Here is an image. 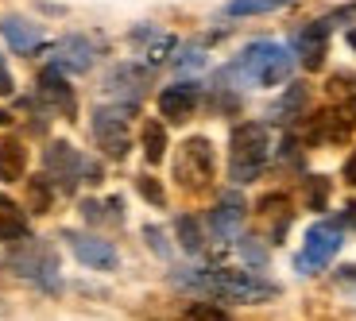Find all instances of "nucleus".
<instances>
[{
    "mask_svg": "<svg viewBox=\"0 0 356 321\" xmlns=\"http://www.w3.org/2000/svg\"><path fill=\"white\" fill-rule=\"evenodd\" d=\"M178 286H194V290H205V295L229 298V302H267V298L279 295L275 283H264L252 271H190V275H175Z\"/></svg>",
    "mask_w": 356,
    "mask_h": 321,
    "instance_id": "1",
    "label": "nucleus"
},
{
    "mask_svg": "<svg viewBox=\"0 0 356 321\" xmlns=\"http://www.w3.org/2000/svg\"><path fill=\"white\" fill-rule=\"evenodd\" d=\"M291 70H294V54L279 43H267V39L248 43L244 54L236 58V66H232V74L248 78L252 85H283L291 78Z\"/></svg>",
    "mask_w": 356,
    "mask_h": 321,
    "instance_id": "2",
    "label": "nucleus"
},
{
    "mask_svg": "<svg viewBox=\"0 0 356 321\" xmlns=\"http://www.w3.org/2000/svg\"><path fill=\"white\" fill-rule=\"evenodd\" d=\"M267 128L259 120H244V124L232 128V140H229V170H232V182H252L264 170L267 163Z\"/></svg>",
    "mask_w": 356,
    "mask_h": 321,
    "instance_id": "3",
    "label": "nucleus"
},
{
    "mask_svg": "<svg viewBox=\"0 0 356 321\" xmlns=\"http://www.w3.org/2000/svg\"><path fill=\"white\" fill-rule=\"evenodd\" d=\"M43 167H47V179L58 190H74L78 182H97L101 179L97 163H89L86 155H78L70 143H51L47 155H43Z\"/></svg>",
    "mask_w": 356,
    "mask_h": 321,
    "instance_id": "4",
    "label": "nucleus"
},
{
    "mask_svg": "<svg viewBox=\"0 0 356 321\" xmlns=\"http://www.w3.org/2000/svg\"><path fill=\"white\" fill-rule=\"evenodd\" d=\"M175 179L182 190H205L209 186V179H213V147H209V140H202V135H194V140L182 143V151H178L175 159Z\"/></svg>",
    "mask_w": 356,
    "mask_h": 321,
    "instance_id": "5",
    "label": "nucleus"
},
{
    "mask_svg": "<svg viewBox=\"0 0 356 321\" xmlns=\"http://www.w3.org/2000/svg\"><path fill=\"white\" fill-rule=\"evenodd\" d=\"M128 113L132 105H108L93 113V140L108 159H124L128 147H132V135H128Z\"/></svg>",
    "mask_w": 356,
    "mask_h": 321,
    "instance_id": "6",
    "label": "nucleus"
},
{
    "mask_svg": "<svg viewBox=\"0 0 356 321\" xmlns=\"http://www.w3.org/2000/svg\"><path fill=\"white\" fill-rule=\"evenodd\" d=\"M8 263H12V271H19L24 279H31L35 286H47V290L58 286V259H54V252L47 248V244L27 240L24 236V248L12 252Z\"/></svg>",
    "mask_w": 356,
    "mask_h": 321,
    "instance_id": "7",
    "label": "nucleus"
},
{
    "mask_svg": "<svg viewBox=\"0 0 356 321\" xmlns=\"http://www.w3.org/2000/svg\"><path fill=\"white\" fill-rule=\"evenodd\" d=\"M341 244H345V236H341V224L337 221L314 224V229L306 232V248H302V256H298V268H302V271L325 268V263L341 252Z\"/></svg>",
    "mask_w": 356,
    "mask_h": 321,
    "instance_id": "8",
    "label": "nucleus"
},
{
    "mask_svg": "<svg viewBox=\"0 0 356 321\" xmlns=\"http://www.w3.org/2000/svg\"><path fill=\"white\" fill-rule=\"evenodd\" d=\"M70 240V252L86 263V268H97V271H113L116 268V248L101 236H86V232H66Z\"/></svg>",
    "mask_w": 356,
    "mask_h": 321,
    "instance_id": "9",
    "label": "nucleus"
},
{
    "mask_svg": "<svg viewBox=\"0 0 356 321\" xmlns=\"http://www.w3.org/2000/svg\"><path fill=\"white\" fill-rule=\"evenodd\" d=\"M39 101H43L47 108H54V113H63V116L78 113V97H74V90L66 85V78H63L58 66H51V70L39 74Z\"/></svg>",
    "mask_w": 356,
    "mask_h": 321,
    "instance_id": "10",
    "label": "nucleus"
},
{
    "mask_svg": "<svg viewBox=\"0 0 356 321\" xmlns=\"http://www.w3.org/2000/svg\"><path fill=\"white\" fill-rule=\"evenodd\" d=\"M97 58V47L89 43L86 35H66L63 43L54 47V66L58 70H70V74H86Z\"/></svg>",
    "mask_w": 356,
    "mask_h": 321,
    "instance_id": "11",
    "label": "nucleus"
},
{
    "mask_svg": "<svg viewBox=\"0 0 356 321\" xmlns=\"http://www.w3.org/2000/svg\"><path fill=\"white\" fill-rule=\"evenodd\" d=\"M325 35H330V24H325V19L302 27V31L294 35V54H298V63H302L306 70H321V63H325Z\"/></svg>",
    "mask_w": 356,
    "mask_h": 321,
    "instance_id": "12",
    "label": "nucleus"
},
{
    "mask_svg": "<svg viewBox=\"0 0 356 321\" xmlns=\"http://www.w3.org/2000/svg\"><path fill=\"white\" fill-rule=\"evenodd\" d=\"M197 108V85L194 81H175L159 93V113L167 116L170 124H182L190 113Z\"/></svg>",
    "mask_w": 356,
    "mask_h": 321,
    "instance_id": "13",
    "label": "nucleus"
},
{
    "mask_svg": "<svg viewBox=\"0 0 356 321\" xmlns=\"http://www.w3.org/2000/svg\"><path fill=\"white\" fill-rule=\"evenodd\" d=\"M0 35L8 39V47L19 54H31V51L43 47V27L24 19V16H4L0 19Z\"/></svg>",
    "mask_w": 356,
    "mask_h": 321,
    "instance_id": "14",
    "label": "nucleus"
},
{
    "mask_svg": "<svg viewBox=\"0 0 356 321\" xmlns=\"http://www.w3.org/2000/svg\"><path fill=\"white\" fill-rule=\"evenodd\" d=\"M244 201H241V194H225L221 201L213 206V213H209V229L217 232V240H229V236H236L241 232V224H244Z\"/></svg>",
    "mask_w": 356,
    "mask_h": 321,
    "instance_id": "15",
    "label": "nucleus"
},
{
    "mask_svg": "<svg viewBox=\"0 0 356 321\" xmlns=\"http://www.w3.org/2000/svg\"><path fill=\"white\" fill-rule=\"evenodd\" d=\"M143 81H147L143 70H136V66H116V70L108 74V93L120 97V105L136 108V101H140V93H143Z\"/></svg>",
    "mask_w": 356,
    "mask_h": 321,
    "instance_id": "16",
    "label": "nucleus"
},
{
    "mask_svg": "<svg viewBox=\"0 0 356 321\" xmlns=\"http://www.w3.org/2000/svg\"><path fill=\"white\" fill-rule=\"evenodd\" d=\"M27 170V147L16 135H4L0 140V182H19Z\"/></svg>",
    "mask_w": 356,
    "mask_h": 321,
    "instance_id": "17",
    "label": "nucleus"
},
{
    "mask_svg": "<svg viewBox=\"0 0 356 321\" xmlns=\"http://www.w3.org/2000/svg\"><path fill=\"white\" fill-rule=\"evenodd\" d=\"M136 43H143V58L147 63H163L170 51H175V35H167V31H155V27H136L132 31Z\"/></svg>",
    "mask_w": 356,
    "mask_h": 321,
    "instance_id": "18",
    "label": "nucleus"
},
{
    "mask_svg": "<svg viewBox=\"0 0 356 321\" xmlns=\"http://www.w3.org/2000/svg\"><path fill=\"white\" fill-rule=\"evenodd\" d=\"M143 155H147V163H163V155H167V128L159 120L143 124Z\"/></svg>",
    "mask_w": 356,
    "mask_h": 321,
    "instance_id": "19",
    "label": "nucleus"
},
{
    "mask_svg": "<svg viewBox=\"0 0 356 321\" xmlns=\"http://www.w3.org/2000/svg\"><path fill=\"white\" fill-rule=\"evenodd\" d=\"M27 236V221L16 213L12 201H0V240H24Z\"/></svg>",
    "mask_w": 356,
    "mask_h": 321,
    "instance_id": "20",
    "label": "nucleus"
},
{
    "mask_svg": "<svg viewBox=\"0 0 356 321\" xmlns=\"http://www.w3.org/2000/svg\"><path fill=\"white\" fill-rule=\"evenodd\" d=\"M283 4H291V0H229L225 12L229 16H264V12H279Z\"/></svg>",
    "mask_w": 356,
    "mask_h": 321,
    "instance_id": "21",
    "label": "nucleus"
},
{
    "mask_svg": "<svg viewBox=\"0 0 356 321\" xmlns=\"http://www.w3.org/2000/svg\"><path fill=\"white\" fill-rule=\"evenodd\" d=\"M175 229H178V240H182V248H186V252H194V256H197V252L205 248V240H202V224H197L194 217H178Z\"/></svg>",
    "mask_w": 356,
    "mask_h": 321,
    "instance_id": "22",
    "label": "nucleus"
},
{
    "mask_svg": "<svg viewBox=\"0 0 356 321\" xmlns=\"http://www.w3.org/2000/svg\"><path fill=\"white\" fill-rule=\"evenodd\" d=\"M182 321H229V313L213 302H194V306H186Z\"/></svg>",
    "mask_w": 356,
    "mask_h": 321,
    "instance_id": "23",
    "label": "nucleus"
},
{
    "mask_svg": "<svg viewBox=\"0 0 356 321\" xmlns=\"http://www.w3.org/2000/svg\"><path fill=\"white\" fill-rule=\"evenodd\" d=\"M302 101H306V90H302V85H291V90H286V97L275 105V116H279V120H291V116L302 108Z\"/></svg>",
    "mask_w": 356,
    "mask_h": 321,
    "instance_id": "24",
    "label": "nucleus"
},
{
    "mask_svg": "<svg viewBox=\"0 0 356 321\" xmlns=\"http://www.w3.org/2000/svg\"><path fill=\"white\" fill-rule=\"evenodd\" d=\"M27 201H31V209H35V213H47V206H51V186H47V179H35V182H31V194H27Z\"/></svg>",
    "mask_w": 356,
    "mask_h": 321,
    "instance_id": "25",
    "label": "nucleus"
},
{
    "mask_svg": "<svg viewBox=\"0 0 356 321\" xmlns=\"http://www.w3.org/2000/svg\"><path fill=\"white\" fill-rule=\"evenodd\" d=\"M306 197H310V209H325L330 182H325V179H310V182H306Z\"/></svg>",
    "mask_w": 356,
    "mask_h": 321,
    "instance_id": "26",
    "label": "nucleus"
},
{
    "mask_svg": "<svg viewBox=\"0 0 356 321\" xmlns=\"http://www.w3.org/2000/svg\"><path fill=\"white\" fill-rule=\"evenodd\" d=\"M136 186H140V194L147 197L152 206H163V201H167V194H163V186H159L155 179H147V174H143V179H136Z\"/></svg>",
    "mask_w": 356,
    "mask_h": 321,
    "instance_id": "27",
    "label": "nucleus"
},
{
    "mask_svg": "<svg viewBox=\"0 0 356 321\" xmlns=\"http://www.w3.org/2000/svg\"><path fill=\"white\" fill-rule=\"evenodd\" d=\"M241 252H244V259H252V263H259V268L267 263V252L259 248V244L252 240V236H244V240H241Z\"/></svg>",
    "mask_w": 356,
    "mask_h": 321,
    "instance_id": "28",
    "label": "nucleus"
},
{
    "mask_svg": "<svg viewBox=\"0 0 356 321\" xmlns=\"http://www.w3.org/2000/svg\"><path fill=\"white\" fill-rule=\"evenodd\" d=\"M178 66H182V70H194V66H202L205 63V54L197 51V47H190V51H182V58H175Z\"/></svg>",
    "mask_w": 356,
    "mask_h": 321,
    "instance_id": "29",
    "label": "nucleus"
},
{
    "mask_svg": "<svg viewBox=\"0 0 356 321\" xmlns=\"http://www.w3.org/2000/svg\"><path fill=\"white\" fill-rule=\"evenodd\" d=\"M0 93H12V74L4 70V63H0Z\"/></svg>",
    "mask_w": 356,
    "mask_h": 321,
    "instance_id": "30",
    "label": "nucleus"
},
{
    "mask_svg": "<svg viewBox=\"0 0 356 321\" xmlns=\"http://www.w3.org/2000/svg\"><path fill=\"white\" fill-rule=\"evenodd\" d=\"M345 179H348V182H353V186H356V151L348 155V163H345Z\"/></svg>",
    "mask_w": 356,
    "mask_h": 321,
    "instance_id": "31",
    "label": "nucleus"
},
{
    "mask_svg": "<svg viewBox=\"0 0 356 321\" xmlns=\"http://www.w3.org/2000/svg\"><path fill=\"white\" fill-rule=\"evenodd\" d=\"M345 224H353V229H356V201H348V206H345Z\"/></svg>",
    "mask_w": 356,
    "mask_h": 321,
    "instance_id": "32",
    "label": "nucleus"
},
{
    "mask_svg": "<svg viewBox=\"0 0 356 321\" xmlns=\"http://www.w3.org/2000/svg\"><path fill=\"white\" fill-rule=\"evenodd\" d=\"M8 120H12V116H8V113H4V108H0V128L8 124Z\"/></svg>",
    "mask_w": 356,
    "mask_h": 321,
    "instance_id": "33",
    "label": "nucleus"
},
{
    "mask_svg": "<svg viewBox=\"0 0 356 321\" xmlns=\"http://www.w3.org/2000/svg\"><path fill=\"white\" fill-rule=\"evenodd\" d=\"M348 47H356V27H353V31H348Z\"/></svg>",
    "mask_w": 356,
    "mask_h": 321,
    "instance_id": "34",
    "label": "nucleus"
}]
</instances>
